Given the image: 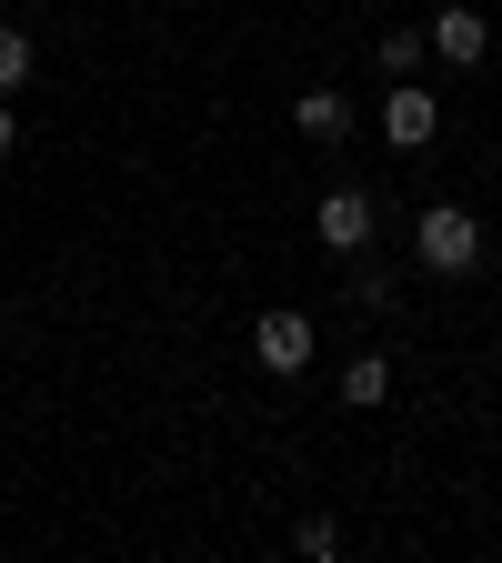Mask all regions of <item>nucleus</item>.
<instances>
[{
  "label": "nucleus",
  "instance_id": "2",
  "mask_svg": "<svg viewBox=\"0 0 502 563\" xmlns=\"http://www.w3.org/2000/svg\"><path fill=\"white\" fill-rule=\"evenodd\" d=\"M312 232H322V252H372V232H382V201L362 191V181H332L322 191V211H312Z\"/></svg>",
  "mask_w": 502,
  "mask_h": 563
},
{
  "label": "nucleus",
  "instance_id": "3",
  "mask_svg": "<svg viewBox=\"0 0 502 563\" xmlns=\"http://www.w3.org/2000/svg\"><path fill=\"white\" fill-rule=\"evenodd\" d=\"M252 352H261V373H312V352H322V322L292 312V302H271L252 322Z\"/></svg>",
  "mask_w": 502,
  "mask_h": 563
},
{
  "label": "nucleus",
  "instance_id": "4",
  "mask_svg": "<svg viewBox=\"0 0 502 563\" xmlns=\"http://www.w3.org/2000/svg\"><path fill=\"white\" fill-rule=\"evenodd\" d=\"M382 141H392V152H433V141H443V91L392 81L382 91Z\"/></svg>",
  "mask_w": 502,
  "mask_h": 563
},
{
  "label": "nucleus",
  "instance_id": "1",
  "mask_svg": "<svg viewBox=\"0 0 502 563\" xmlns=\"http://www.w3.org/2000/svg\"><path fill=\"white\" fill-rule=\"evenodd\" d=\"M412 262L433 272V282L482 272V211H472V201H433V211L412 222Z\"/></svg>",
  "mask_w": 502,
  "mask_h": 563
},
{
  "label": "nucleus",
  "instance_id": "5",
  "mask_svg": "<svg viewBox=\"0 0 502 563\" xmlns=\"http://www.w3.org/2000/svg\"><path fill=\"white\" fill-rule=\"evenodd\" d=\"M422 41H433V60H443V70H482L492 21H482V11H433V31H422Z\"/></svg>",
  "mask_w": 502,
  "mask_h": 563
},
{
  "label": "nucleus",
  "instance_id": "11",
  "mask_svg": "<svg viewBox=\"0 0 502 563\" xmlns=\"http://www.w3.org/2000/svg\"><path fill=\"white\" fill-rule=\"evenodd\" d=\"M21 152V111H11V91H0V162Z\"/></svg>",
  "mask_w": 502,
  "mask_h": 563
},
{
  "label": "nucleus",
  "instance_id": "9",
  "mask_svg": "<svg viewBox=\"0 0 502 563\" xmlns=\"http://www.w3.org/2000/svg\"><path fill=\"white\" fill-rule=\"evenodd\" d=\"M21 81H31V31L0 21V91H21Z\"/></svg>",
  "mask_w": 502,
  "mask_h": 563
},
{
  "label": "nucleus",
  "instance_id": "10",
  "mask_svg": "<svg viewBox=\"0 0 502 563\" xmlns=\"http://www.w3.org/2000/svg\"><path fill=\"white\" fill-rule=\"evenodd\" d=\"M352 302H362V312H382V302H392V272H382V262H362V252H352Z\"/></svg>",
  "mask_w": 502,
  "mask_h": 563
},
{
  "label": "nucleus",
  "instance_id": "8",
  "mask_svg": "<svg viewBox=\"0 0 502 563\" xmlns=\"http://www.w3.org/2000/svg\"><path fill=\"white\" fill-rule=\"evenodd\" d=\"M422 60H433V41H422V31H382V41H372V70H382V81H422Z\"/></svg>",
  "mask_w": 502,
  "mask_h": 563
},
{
  "label": "nucleus",
  "instance_id": "6",
  "mask_svg": "<svg viewBox=\"0 0 502 563\" xmlns=\"http://www.w3.org/2000/svg\"><path fill=\"white\" fill-rule=\"evenodd\" d=\"M352 121H362V111H352L342 91H302V101H292V131H302V141H352Z\"/></svg>",
  "mask_w": 502,
  "mask_h": 563
},
{
  "label": "nucleus",
  "instance_id": "7",
  "mask_svg": "<svg viewBox=\"0 0 502 563\" xmlns=\"http://www.w3.org/2000/svg\"><path fill=\"white\" fill-rule=\"evenodd\" d=\"M342 402L352 412H382L392 402V363H382V352H352V363H342Z\"/></svg>",
  "mask_w": 502,
  "mask_h": 563
}]
</instances>
